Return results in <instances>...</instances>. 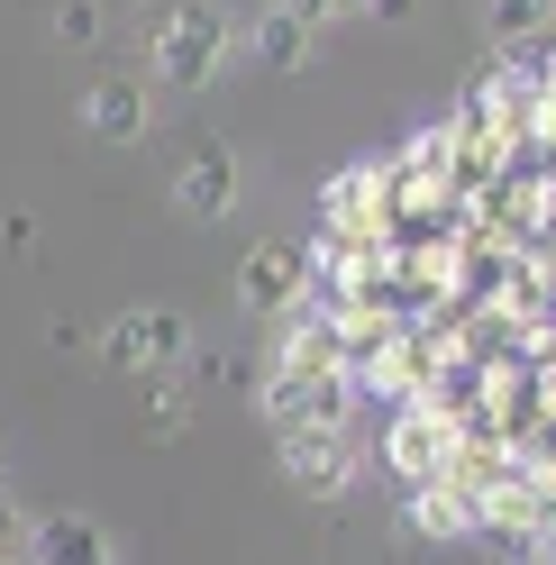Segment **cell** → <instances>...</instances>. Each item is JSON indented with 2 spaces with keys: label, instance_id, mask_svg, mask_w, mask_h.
Here are the masks:
<instances>
[{
  "label": "cell",
  "instance_id": "5bb4252c",
  "mask_svg": "<svg viewBox=\"0 0 556 565\" xmlns=\"http://www.w3.org/2000/svg\"><path fill=\"white\" fill-rule=\"evenodd\" d=\"M55 38L64 46H100V0H55Z\"/></svg>",
  "mask_w": 556,
  "mask_h": 565
},
{
  "label": "cell",
  "instance_id": "8fae6325",
  "mask_svg": "<svg viewBox=\"0 0 556 565\" xmlns=\"http://www.w3.org/2000/svg\"><path fill=\"white\" fill-rule=\"evenodd\" d=\"M429 365H438V347H429V338H393V347H384V356H374L365 374H374V393H393V402L410 411V402L429 393Z\"/></svg>",
  "mask_w": 556,
  "mask_h": 565
},
{
  "label": "cell",
  "instance_id": "4fadbf2b",
  "mask_svg": "<svg viewBox=\"0 0 556 565\" xmlns=\"http://www.w3.org/2000/svg\"><path fill=\"white\" fill-rule=\"evenodd\" d=\"M483 28H493L502 55H530L547 28H556V0H493V19H483Z\"/></svg>",
  "mask_w": 556,
  "mask_h": 565
},
{
  "label": "cell",
  "instance_id": "ac0fdd59",
  "mask_svg": "<svg viewBox=\"0 0 556 565\" xmlns=\"http://www.w3.org/2000/svg\"><path fill=\"white\" fill-rule=\"evenodd\" d=\"M420 0H365V19H410Z\"/></svg>",
  "mask_w": 556,
  "mask_h": 565
},
{
  "label": "cell",
  "instance_id": "9a60e30c",
  "mask_svg": "<svg viewBox=\"0 0 556 565\" xmlns=\"http://www.w3.org/2000/svg\"><path fill=\"white\" fill-rule=\"evenodd\" d=\"M274 10L301 28H338V19H365V0H274Z\"/></svg>",
  "mask_w": 556,
  "mask_h": 565
},
{
  "label": "cell",
  "instance_id": "ba28073f",
  "mask_svg": "<svg viewBox=\"0 0 556 565\" xmlns=\"http://www.w3.org/2000/svg\"><path fill=\"white\" fill-rule=\"evenodd\" d=\"M28 565H119V547L92 511H46L28 520Z\"/></svg>",
  "mask_w": 556,
  "mask_h": 565
},
{
  "label": "cell",
  "instance_id": "52a82bcc",
  "mask_svg": "<svg viewBox=\"0 0 556 565\" xmlns=\"http://www.w3.org/2000/svg\"><path fill=\"white\" fill-rule=\"evenodd\" d=\"M447 447H457V419H447V411H429V402L393 411V429H384V456H393V475H402L410 492L447 475Z\"/></svg>",
  "mask_w": 556,
  "mask_h": 565
},
{
  "label": "cell",
  "instance_id": "277c9868",
  "mask_svg": "<svg viewBox=\"0 0 556 565\" xmlns=\"http://www.w3.org/2000/svg\"><path fill=\"white\" fill-rule=\"evenodd\" d=\"M274 466H284L292 492L338 502V492L356 483V429H284V438H274Z\"/></svg>",
  "mask_w": 556,
  "mask_h": 565
},
{
  "label": "cell",
  "instance_id": "5b68a950",
  "mask_svg": "<svg viewBox=\"0 0 556 565\" xmlns=\"http://www.w3.org/2000/svg\"><path fill=\"white\" fill-rule=\"evenodd\" d=\"M301 292H310V256H301V246L265 237V246H247V256H237V301H247L256 320H292Z\"/></svg>",
  "mask_w": 556,
  "mask_h": 565
},
{
  "label": "cell",
  "instance_id": "e0dca14e",
  "mask_svg": "<svg viewBox=\"0 0 556 565\" xmlns=\"http://www.w3.org/2000/svg\"><path fill=\"white\" fill-rule=\"evenodd\" d=\"M530 83H538V92H556V28L530 46Z\"/></svg>",
  "mask_w": 556,
  "mask_h": 565
},
{
  "label": "cell",
  "instance_id": "d6986e66",
  "mask_svg": "<svg viewBox=\"0 0 556 565\" xmlns=\"http://www.w3.org/2000/svg\"><path fill=\"white\" fill-rule=\"evenodd\" d=\"M0 565H28V556H0Z\"/></svg>",
  "mask_w": 556,
  "mask_h": 565
},
{
  "label": "cell",
  "instance_id": "7a4b0ae2",
  "mask_svg": "<svg viewBox=\"0 0 556 565\" xmlns=\"http://www.w3.org/2000/svg\"><path fill=\"white\" fill-rule=\"evenodd\" d=\"M183 356H192V329H183V310H164V301L119 310V320L100 329V365H110V374L164 383V374H183Z\"/></svg>",
  "mask_w": 556,
  "mask_h": 565
},
{
  "label": "cell",
  "instance_id": "2e32d148",
  "mask_svg": "<svg viewBox=\"0 0 556 565\" xmlns=\"http://www.w3.org/2000/svg\"><path fill=\"white\" fill-rule=\"evenodd\" d=\"M0 556H28V511L0 492Z\"/></svg>",
  "mask_w": 556,
  "mask_h": 565
},
{
  "label": "cell",
  "instance_id": "9c48e42d",
  "mask_svg": "<svg viewBox=\"0 0 556 565\" xmlns=\"http://www.w3.org/2000/svg\"><path fill=\"white\" fill-rule=\"evenodd\" d=\"M147 119H156V100H147V83H128V74H100V83L83 92V128L110 137V147H137Z\"/></svg>",
  "mask_w": 556,
  "mask_h": 565
},
{
  "label": "cell",
  "instance_id": "30bf717a",
  "mask_svg": "<svg viewBox=\"0 0 556 565\" xmlns=\"http://www.w3.org/2000/svg\"><path fill=\"white\" fill-rule=\"evenodd\" d=\"M402 529H410V539H429V547H457V539H474V502H466L457 483H420L402 502Z\"/></svg>",
  "mask_w": 556,
  "mask_h": 565
},
{
  "label": "cell",
  "instance_id": "8992f818",
  "mask_svg": "<svg viewBox=\"0 0 556 565\" xmlns=\"http://www.w3.org/2000/svg\"><path fill=\"white\" fill-rule=\"evenodd\" d=\"M237 147L228 137H192L183 147V164H173V210H183V220H228L237 210Z\"/></svg>",
  "mask_w": 556,
  "mask_h": 565
},
{
  "label": "cell",
  "instance_id": "7c38bea8",
  "mask_svg": "<svg viewBox=\"0 0 556 565\" xmlns=\"http://www.w3.org/2000/svg\"><path fill=\"white\" fill-rule=\"evenodd\" d=\"M247 46H256V64H274V74H301V64L320 55V28H301V19H284V10H265Z\"/></svg>",
  "mask_w": 556,
  "mask_h": 565
},
{
  "label": "cell",
  "instance_id": "6da1fadb",
  "mask_svg": "<svg viewBox=\"0 0 556 565\" xmlns=\"http://www.w3.org/2000/svg\"><path fill=\"white\" fill-rule=\"evenodd\" d=\"M265 419L274 438L284 429H356V365H346V347L329 320H310L292 310L284 338H274V365H265Z\"/></svg>",
  "mask_w": 556,
  "mask_h": 565
},
{
  "label": "cell",
  "instance_id": "ffe728a7",
  "mask_svg": "<svg viewBox=\"0 0 556 565\" xmlns=\"http://www.w3.org/2000/svg\"><path fill=\"white\" fill-rule=\"evenodd\" d=\"M547 565H556V547H547Z\"/></svg>",
  "mask_w": 556,
  "mask_h": 565
},
{
  "label": "cell",
  "instance_id": "3957f363",
  "mask_svg": "<svg viewBox=\"0 0 556 565\" xmlns=\"http://www.w3.org/2000/svg\"><path fill=\"white\" fill-rule=\"evenodd\" d=\"M228 46H237V28L211 10V0H183V10H164V28H156V83L201 92L228 64Z\"/></svg>",
  "mask_w": 556,
  "mask_h": 565
}]
</instances>
